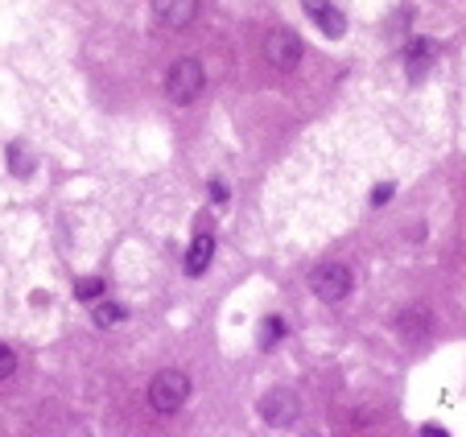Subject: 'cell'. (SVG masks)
<instances>
[{
  "label": "cell",
  "instance_id": "1",
  "mask_svg": "<svg viewBox=\"0 0 466 437\" xmlns=\"http://www.w3.org/2000/svg\"><path fill=\"white\" fill-rule=\"evenodd\" d=\"M207 87V70L198 58H174L166 70V96L174 99V104H194V99L203 96Z\"/></svg>",
  "mask_w": 466,
  "mask_h": 437
},
{
  "label": "cell",
  "instance_id": "2",
  "mask_svg": "<svg viewBox=\"0 0 466 437\" xmlns=\"http://www.w3.org/2000/svg\"><path fill=\"white\" fill-rule=\"evenodd\" d=\"M190 401V376L186 371H157V376L149 380V404L153 412H161V417H169V412H177L182 404Z\"/></svg>",
  "mask_w": 466,
  "mask_h": 437
},
{
  "label": "cell",
  "instance_id": "3",
  "mask_svg": "<svg viewBox=\"0 0 466 437\" xmlns=\"http://www.w3.org/2000/svg\"><path fill=\"white\" fill-rule=\"evenodd\" d=\"M309 289H314V298L326 301V306H339V301L351 293V269L339 260H326L314 269V277H309Z\"/></svg>",
  "mask_w": 466,
  "mask_h": 437
},
{
  "label": "cell",
  "instance_id": "4",
  "mask_svg": "<svg viewBox=\"0 0 466 437\" xmlns=\"http://www.w3.org/2000/svg\"><path fill=\"white\" fill-rule=\"evenodd\" d=\"M264 58H268V66L277 70H293L301 62V37L293 34V29H268L260 42Z\"/></svg>",
  "mask_w": 466,
  "mask_h": 437
},
{
  "label": "cell",
  "instance_id": "5",
  "mask_svg": "<svg viewBox=\"0 0 466 437\" xmlns=\"http://www.w3.org/2000/svg\"><path fill=\"white\" fill-rule=\"evenodd\" d=\"M260 417H264V425H273V429L293 425V421L301 417L298 392H289V388H273V392H264L260 396Z\"/></svg>",
  "mask_w": 466,
  "mask_h": 437
},
{
  "label": "cell",
  "instance_id": "6",
  "mask_svg": "<svg viewBox=\"0 0 466 437\" xmlns=\"http://www.w3.org/2000/svg\"><path fill=\"white\" fill-rule=\"evenodd\" d=\"M149 5H153V17L166 29H186L198 17V0H149Z\"/></svg>",
  "mask_w": 466,
  "mask_h": 437
},
{
  "label": "cell",
  "instance_id": "7",
  "mask_svg": "<svg viewBox=\"0 0 466 437\" xmlns=\"http://www.w3.org/2000/svg\"><path fill=\"white\" fill-rule=\"evenodd\" d=\"M301 9L318 21V29H322L326 37H343L347 34V17L330 5V0H301Z\"/></svg>",
  "mask_w": 466,
  "mask_h": 437
},
{
  "label": "cell",
  "instance_id": "8",
  "mask_svg": "<svg viewBox=\"0 0 466 437\" xmlns=\"http://www.w3.org/2000/svg\"><path fill=\"white\" fill-rule=\"evenodd\" d=\"M433 58H438V42H430V37H413V42L405 46V70H409V79H421L425 70L433 66Z\"/></svg>",
  "mask_w": 466,
  "mask_h": 437
},
{
  "label": "cell",
  "instance_id": "9",
  "mask_svg": "<svg viewBox=\"0 0 466 437\" xmlns=\"http://www.w3.org/2000/svg\"><path fill=\"white\" fill-rule=\"evenodd\" d=\"M211 260H215V236H207V231H198L182 264H186V272H190V277H203V272L211 269Z\"/></svg>",
  "mask_w": 466,
  "mask_h": 437
},
{
  "label": "cell",
  "instance_id": "10",
  "mask_svg": "<svg viewBox=\"0 0 466 437\" xmlns=\"http://www.w3.org/2000/svg\"><path fill=\"white\" fill-rule=\"evenodd\" d=\"M400 334H405V339H425V334H430V310H405V314H400Z\"/></svg>",
  "mask_w": 466,
  "mask_h": 437
},
{
  "label": "cell",
  "instance_id": "11",
  "mask_svg": "<svg viewBox=\"0 0 466 437\" xmlns=\"http://www.w3.org/2000/svg\"><path fill=\"white\" fill-rule=\"evenodd\" d=\"M289 334V326H285V318L281 314H268L264 318V326H260V351H273L277 342Z\"/></svg>",
  "mask_w": 466,
  "mask_h": 437
},
{
  "label": "cell",
  "instance_id": "12",
  "mask_svg": "<svg viewBox=\"0 0 466 437\" xmlns=\"http://www.w3.org/2000/svg\"><path fill=\"white\" fill-rule=\"evenodd\" d=\"M9 169L17 178H29V174H34V158H29L21 145H9Z\"/></svg>",
  "mask_w": 466,
  "mask_h": 437
},
{
  "label": "cell",
  "instance_id": "13",
  "mask_svg": "<svg viewBox=\"0 0 466 437\" xmlns=\"http://www.w3.org/2000/svg\"><path fill=\"white\" fill-rule=\"evenodd\" d=\"M124 322V306H112V301H104V306H96V326L99 330H107V326Z\"/></svg>",
  "mask_w": 466,
  "mask_h": 437
},
{
  "label": "cell",
  "instance_id": "14",
  "mask_svg": "<svg viewBox=\"0 0 466 437\" xmlns=\"http://www.w3.org/2000/svg\"><path fill=\"white\" fill-rule=\"evenodd\" d=\"M99 293H104V280H99V277H83L79 285H75V298H79V301H96Z\"/></svg>",
  "mask_w": 466,
  "mask_h": 437
},
{
  "label": "cell",
  "instance_id": "15",
  "mask_svg": "<svg viewBox=\"0 0 466 437\" xmlns=\"http://www.w3.org/2000/svg\"><path fill=\"white\" fill-rule=\"evenodd\" d=\"M13 376H17V351L0 342V384H5V380H13Z\"/></svg>",
  "mask_w": 466,
  "mask_h": 437
},
{
  "label": "cell",
  "instance_id": "16",
  "mask_svg": "<svg viewBox=\"0 0 466 437\" xmlns=\"http://www.w3.org/2000/svg\"><path fill=\"white\" fill-rule=\"evenodd\" d=\"M388 198H392V186H388V182H384V186H380V190H376V194H371V207H384V202H388Z\"/></svg>",
  "mask_w": 466,
  "mask_h": 437
},
{
  "label": "cell",
  "instance_id": "17",
  "mask_svg": "<svg viewBox=\"0 0 466 437\" xmlns=\"http://www.w3.org/2000/svg\"><path fill=\"white\" fill-rule=\"evenodd\" d=\"M211 198H215V202H228V186H223V182H211Z\"/></svg>",
  "mask_w": 466,
  "mask_h": 437
},
{
  "label": "cell",
  "instance_id": "18",
  "mask_svg": "<svg viewBox=\"0 0 466 437\" xmlns=\"http://www.w3.org/2000/svg\"><path fill=\"white\" fill-rule=\"evenodd\" d=\"M421 437H450V433H446V429H438V425H425Z\"/></svg>",
  "mask_w": 466,
  "mask_h": 437
}]
</instances>
